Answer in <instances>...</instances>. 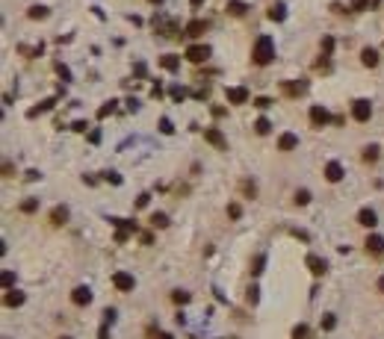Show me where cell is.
<instances>
[{
	"label": "cell",
	"mask_w": 384,
	"mask_h": 339,
	"mask_svg": "<svg viewBox=\"0 0 384 339\" xmlns=\"http://www.w3.org/2000/svg\"><path fill=\"white\" fill-rule=\"evenodd\" d=\"M254 62L257 65H269L275 59V42H272V35H260V39L254 42V50H251Z\"/></svg>",
	"instance_id": "obj_1"
},
{
	"label": "cell",
	"mask_w": 384,
	"mask_h": 339,
	"mask_svg": "<svg viewBox=\"0 0 384 339\" xmlns=\"http://www.w3.org/2000/svg\"><path fill=\"white\" fill-rule=\"evenodd\" d=\"M112 224H115V227H119V230H115V242H127L133 233H136V221H124V218H109Z\"/></svg>",
	"instance_id": "obj_2"
},
{
	"label": "cell",
	"mask_w": 384,
	"mask_h": 339,
	"mask_svg": "<svg viewBox=\"0 0 384 339\" xmlns=\"http://www.w3.org/2000/svg\"><path fill=\"white\" fill-rule=\"evenodd\" d=\"M352 118H355V121H361V124L372 118V103H369L367 97H361V100H355V103H352Z\"/></svg>",
	"instance_id": "obj_3"
},
{
	"label": "cell",
	"mask_w": 384,
	"mask_h": 339,
	"mask_svg": "<svg viewBox=\"0 0 384 339\" xmlns=\"http://www.w3.org/2000/svg\"><path fill=\"white\" fill-rule=\"evenodd\" d=\"M183 56H186L189 62H207V59H210V48H207V45H189Z\"/></svg>",
	"instance_id": "obj_4"
},
{
	"label": "cell",
	"mask_w": 384,
	"mask_h": 339,
	"mask_svg": "<svg viewBox=\"0 0 384 339\" xmlns=\"http://www.w3.org/2000/svg\"><path fill=\"white\" fill-rule=\"evenodd\" d=\"M112 286L119 289V292H133L136 280H133V274H127V272H115V274H112Z\"/></svg>",
	"instance_id": "obj_5"
},
{
	"label": "cell",
	"mask_w": 384,
	"mask_h": 339,
	"mask_svg": "<svg viewBox=\"0 0 384 339\" xmlns=\"http://www.w3.org/2000/svg\"><path fill=\"white\" fill-rule=\"evenodd\" d=\"M225 97H227V103H248V89L245 86H230V89H225Z\"/></svg>",
	"instance_id": "obj_6"
},
{
	"label": "cell",
	"mask_w": 384,
	"mask_h": 339,
	"mask_svg": "<svg viewBox=\"0 0 384 339\" xmlns=\"http://www.w3.org/2000/svg\"><path fill=\"white\" fill-rule=\"evenodd\" d=\"M204 139L216 147V150H227V139L222 136V130H216V127H207L204 130Z\"/></svg>",
	"instance_id": "obj_7"
},
{
	"label": "cell",
	"mask_w": 384,
	"mask_h": 339,
	"mask_svg": "<svg viewBox=\"0 0 384 339\" xmlns=\"http://www.w3.org/2000/svg\"><path fill=\"white\" fill-rule=\"evenodd\" d=\"M71 301H74L77 307H89V304H92V289H89V286H77V289L71 292Z\"/></svg>",
	"instance_id": "obj_8"
},
{
	"label": "cell",
	"mask_w": 384,
	"mask_h": 339,
	"mask_svg": "<svg viewBox=\"0 0 384 339\" xmlns=\"http://www.w3.org/2000/svg\"><path fill=\"white\" fill-rule=\"evenodd\" d=\"M311 124H314V127H325V124H331V115H328V109H325V106H311Z\"/></svg>",
	"instance_id": "obj_9"
},
{
	"label": "cell",
	"mask_w": 384,
	"mask_h": 339,
	"mask_svg": "<svg viewBox=\"0 0 384 339\" xmlns=\"http://www.w3.org/2000/svg\"><path fill=\"white\" fill-rule=\"evenodd\" d=\"M154 30L163 32V35H177V24H175V21H169V18H163V15L154 18Z\"/></svg>",
	"instance_id": "obj_10"
},
{
	"label": "cell",
	"mask_w": 384,
	"mask_h": 339,
	"mask_svg": "<svg viewBox=\"0 0 384 339\" xmlns=\"http://www.w3.org/2000/svg\"><path fill=\"white\" fill-rule=\"evenodd\" d=\"M304 262H307V269H311V272H314V274H316V277H319V274H325V272H328V262H325V259H322V257H316V254H311V257H307V259H304Z\"/></svg>",
	"instance_id": "obj_11"
},
{
	"label": "cell",
	"mask_w": 384,
	"mask_h": 339,
	"mask_svg": "<svg viewBox=\"0 0 384 339\" xmlns=\"http://www.w3.org/2000/svg\"><path fill=\"white\" fill-rule=\"evenodd\" d=\"M204 30H207V24L204 21H189L186 27H183V35H189V39H198V35H204Z\"/></svg>",
	"instance_id": "obj_12"
},
{
	"label": "cell",
	"mask_w": 384,
	"mask_h": 339,
	"mask_svg": "<svg viewBox=\"0 0 384 339\" xmlns=\"http://www.w3.org/2000/svg\"><path fill=\"white\" fill-rule=\"evenodd\" d=\"M298 147V136L296 133H281V139H278V150H296Z\"/></svg>",
	"instance_id": "obj_13"
},
{
	"label": "cell",
	"mask_w": 384,
	"mask_h": 339,
	"mask_svg": "<svg viewBox=\"0 0 384 339\" xmlns=\"http://www.w3.org/2000/svg\"><path fill=\"white\" fill-rule=\"evenodd\" d=\"M325 180L328 183H340L343 180V165L340 162H328L325 165Z\"/></svg>",
	"instance_id": "obj_14"
},
{
	"label": "cell",
	"mask_w": 384,
	"mask_h": 339,
	"mask_svg": "<svg viewBox=\"0 0 384 339\" xmlns=\"http://www.w3.org/2000/svg\"><path fill=\"white\" fill-rule=\"evenodd\" d=\"M358 224H364V227H375V224H378V215H375L369 207H364V210L358 212Z\"/></svg>",
	"instance_id": "obj_15"
},
{
	"label": "cell",
	"mask_w": 384,
	"mask_h": 339,
	"mask_svg": "<svg viewBox=\"0 0 384 339\" xmlns=\"http://www.w3.org/2000/svg\"><path fill=\"white\" fill-rule=\"evenodd\" d=\"M3 304H6V307H21V304H24V292L9 289V292L3 295Z\"/></svg>",
	"instance_id": "obj_16"
},
{
	"label": "cell",
	"mask_w": 384,
	"mask_h": 339,
	"mask_svg": "<svg viewBox=\"0 0 384 339\" xmlns=\"http://www.w3.org/2000/svg\"><path fill=\"white\" fill-rule=\"evenodd\" d=\"M51 221L56 224V227H59V224H65L68 221V207H53L51 210Z\"/></svg>",
	"instance_id": "obj_17"
},
{
	"label": "cell",
	"mask_w": 384,
	"mask_h": 339,
	"mask_svg": "<svg viewBox=\"0 0 384 339\" xmlns=\"http://www.w3.org/2000/svg\"><path fill=\"white\" fill-rule=\"evenodd\" d=\"M245 3H243V0H230V3H227V15H234V18H243L245 15Z\"/></svg>",
	"instance_id": "obj_18"
},
{
	"label": "cell",
	"mask_w": 384,
	"mask_h": 339,
	"mask_svg": "<svg viewBox=\"0 0 384 339\" xmlns=\"http://www.w3.org/2000/svg\"><path fill=\"white\" fill-rule=\"evenodd\" d=\"M361 62H364L367 68H375V65H378V53H375L372 48H364V53H361Z\"/></svg>",
	"instance_id": "obj_19"
},
{
	"label": "cell",
	"mask_w": 384,
	"mask_h": 339,
	"mask_svg": "<svg viewBox=\"0 0 384 339\" xmlns=\"http://www.w3.org/2000/svg\"><path fill=\"white\" fill-rule=\"evenodd\" d=\"M160 65H163L166 71H177V68H180V56H172V53H166V56H160Z\"/></svg>",
	"instance_id": "obj_20"
},
{
	"label": "cell",
	"mask_w": 384,
	"mask_h": 339,
	"mask_svg": "<svg viewBox=\"0 0 384 339\" xmlns=\"http://www.w3.org/2000/svg\"><path fill=\"white\" fill-rule=\"evenodd\" d=\"M367 251L369 254H384V239L381 236H369L367 239Z\"/></svg>",
	"instance_id": "obj_21"
},
{
	"label": "cell",
	"mask_w": 384,
	"mask_h": 339,
	"mask_svg": "<svg viewBox=\"0 0 384 339\" xmlns=\"http://www.w3.org/2000/svg\"><path fill=\"white\" fill-rule=\"evenodd\" d=\"M151 227H160V230L169 227V215H166V212H154V215H151Z\"/></svg>",
	"instance_id": "obj_22"
},
{
	"label": "cell",
	"mask_w": 384,
	"mask_h": 339,
	"mask_svg": "<svg viewBox=\"0 0 384 339\" xmlns=\"http://www.w3.org/2000/svg\"><path fill=\"white\" fill-rule=\"evenodd\" d=\"M269 18H272V21H284L287 18V6L284 3H275L272 9H269Z\"/></svg>",
	"instance_id": "obj_23"
},
{
	"label": "cell",
	"mask_w": 384,
	"mask_h": 339,
	"mask_svg": "<svg viewBox=\"0 0 384 339\" xmlns=\"http://www.w3.org/2000/svg\"><path fill=\"white\" fill-rule=\"evenodd\" d=\"M269 130H272V124H269V118H257V121H254V133H260V136H266Z\"/></svg>",
	"instance_id": "obj_24"
},
{
	"label": "cell",
	"mask_w": 384,
	"mask_h": 339,
	"mask_svg": "<svg viewBox=\"0 0 384 339\" xmlns=\"http://www.w3.org/2000/svg\"><path fill=\"white\" fill-rule=\"evenodd\" d=\"M38 210V198H27L21 201V212H35Z\"/></svg>",
	"instance_id": "obj_25"
},
{
	"label": "cell",
	"mask_w": 384,
	"mask_h": 339,
	"mask_svg": "<svg viewBox=\"0 0 384 339\" xmlns=\"http://www.w3.org/2000/svg\"><path fill=\"white\" fill-rule=\"evenodd\" d=\"M30 18H33V21L48 18V6H33V9H30Z\"/></svg>",
	"instance_id": "obj_26"
},
{
	"label": "cell",
	"mask_w": 384,
	"mask_h": 339,
	"mask_svg": "<svg viewBox=\"0 0 384 339\" xmlns=\"http://www.w3.org/2000/svg\"><path fill=\"white\" fill-rule=\"evenodd\" d=\"M375 160H378V147H375V145L364 147V162H375Z\"/></svg>",
	"instance_id": "obj_27"
},
{
	"label": "cell",
	"mask_w": 384,
	"mask_h": 339,
	"mask_svg": "<svg viewBox=\"0 0 384 339\" xmlns=\"http://www.w3.org/2000/svg\"><path fill=\"white\" fill-rule=\"evenodd\" d=\"M364 9H372V0H352V12H364Z\"/></svg>",
	"instance_id": "obj_28"
},
{
	"label": "cell",
	"mask_w": 384,
	"mask_h": 339,
	"mask_svg": "<svg viewBox=\"0 0 384 339\" xmlns=\"http://www.w3.org/2000/svg\"><path fill=\"white\" fill-rule=\"evenodd\" d=\"M334 327H337L334 313H325V316H322V330H334Z\"/></svg>",
	"instance_id": "obj_29"
},
{
	"label": "cell",
	"mask_w": 384,
	"mask_h": 339,
	"mask_svg": "<svg viewBox=\"0 0 384 339\" xmlns=\"http://www.w3.org/2000/svg\"><path fill=\"white\" fill-rule=\"evenodd\" d=\"M307 336H311V327H307V324H298L293 330V339H307Z\"/></svg>",
	"instance_id": "obj_30"
},
{
	"label": "cell",
	"mask_w": 384,
	"mask_h": 339,
	"mask_svg": "<svg viewBox=\"0 0 384 339\" xmlns=\"http://www.w3.org/2000/svg\"><path fill=\"white\" fill-rule=\"evenodd\" d=\"M109 112H115V100H109V103H104V106L98 109V118H106Z\"/></svg>",
	"instance_id": "obj_31"
},
{
	"label": "cell",
	"mask_w": 384,
	"mask_h": 339,
	"mask_svg": "<svg viewBox=\"0 0 384 339\" xmlns=\"http://www.w3.org/2000/svg\"><path fill=\"white\" fill-rule=\"evenodd\" d=\"M296 204H301V207L311 204V192H307V189H298V192H296Z\"/></svg>",
	"instance_id": "obj_32"
},
{
	"label": "cell",
	"mask_w": 384,
	"mask_h": 339,
	"mask_svg": "<svg viewBox=\"0 0 384 339\" xmlns=\"http://www.w3.org/2000/svg\"><path fill=\"white\" fill-rule=\"evenodd\" d=\"M263 266H266V257L260 254V257H254V266H251V274H260L263 272Z\"/></svg>",
	"instance_id": "obj_33"
},
{
	"label": "cell",
	"mask_w": 384,
	"mask_h": 339,
	"mask_svg": "<svg viewBox=\"0 0 384 339\" xmlns=\"http://www.w3.org/2000/svg\"><path fill=\"white\" fill-rule=\"evenodd\" d=\"M0 283H3V289L9 292V289H12V283H15V274H12V272H3V277H0Z\"/></svg>",
	"instance_id": "obj_34"
},
{
	"label": "cell",
	"mask_w": 384,
	"mask_h": 339,
	"mask_svg": "<svg viewBox=\"0 0 384 339\" xmlns=\"http://www.w3.org/2000/svg\"><path fill=\"white\" fill-rule=\"evenodd\" d=\"M189 298H192L189 292H175V295H172V301H175V304H189Z\"/></svg>",
	"instance_id": "obj_35"
},
{
	"label": "cell",
	"mask_w": 384,
	"mask_h": 339,
	"mask_svg": "<svg viewBox=\"0 0 384 339\" xmlns=\"http://www.w3.org/2000/svg\"><path fill=\"white\" fill-rule=\"evenodd\" d=\"M169 95H172L175 100H183V97H186V92H183L180 86H172V89H169Z\"/></svg>",
	"instance_id": "obj_36"
},
{
	"label": "cell",
	"mask_w": 384,
	"mask_h": 339,
	"mask_svg": "<svg viewBox=\"0 0 384 339\" xmlns=\"http://www.w3.org/2000/svg\"><path fill=\"white\" fill-rule=\"evenodd\" d=\"M227 215H230V218H240V215H243L240 204H227Z\"/></svg>",
	"instance_id": "obj_37"
},
{
	"label": "cell",
	"mask_w": 384,
	"mask_h": 339,
	"mask_svg": "<svg viewBox=\"0 0 384 339\" xmlns=\"http://www.w3.org/2000/svg\"><path fill=\"white\" fill-rule=\"evenodd\" d=\"M322 50H325V56L334 50V39H331V35H325V39H322Z\"/></svg>",
	"instance_id": "obj_38"
},
{
	"label": "cell",
	"mask_w": 384,
	"mask_h": 339,
	"mask_svg": "<svg viewBox=\"0 0 384 339\" xmlns=\"http://www.w3.org/2000/svg\"><path fill=\"white\" fill-rule=\"evenodd\" d=\"M160 130H163L166 136H169V133H175V127H172V121H169V118H160Z\"/></svg>",
	"instance_id": "obj_39"
},
{
	"label": "cell",
	"mask_w": 384,
	"mask_h": 339,
	"mask_svg": "<svg viewBox=\"0 0 384 339\" xmlns=\"http://www.w3.org/2000/svg\"><path fill=\"white\" fill-rule=\"evenodd\" d=\"M71 130H74V133H86V130H89V124H86V121H74V124H71Z\"/></svg>",
	"instance_id": "obj_40"
},
{
	"label": "cell",
	"mask_w": 384,
	"mask_h": 339,
	"mask_svg": "<svg viewBox=\"0 0 384 339\" xmlns=\"http://www.w3.org/2000/svg\"><path fill=\"white\" fill-rule=\"evenodd\" d=\"M254 106H257V109H269V106H272V100H269V97H257Z\"/></svg>",
	"instance_id": "obj_41"
},
{
	"label": "cell",
	"mask_w": 384,
	"mask_h": 339,
	"mask_svg": "<svg viewBox=\"0 0 384 339\" xmlns=\"http://www.w3.org/2000/svg\"><path fill=\"white\" fill-rule=\"evenodd\" d=\"M56 71H59V77H62V80H71V71H68L65 65H56Z\"/></svg>",
	"instance_id": "obj_42"
},
{
	"label": "cell",
	"mask_w": 384,
	"mask_h": 339,
	"mask_svg": "<svg viewBox=\"0 0 384 339\" xmlns=\"http://www.w3.org/2000/svg\"><path fill=\"white\" fill-rule=\"evenodd\" d=\"M104 180H109V183H122V177L115 174V171H106V174H104Z\"/></svg>",
	"instance_id": "obj_43"
},
{
	"label": "cell",
	"mask_w": 384,
	"mask_h": 339,
	"mask_svg": "<svg viewBox=\"0 0 384 339\" xmlns=\"http://www.w3.org/2000/svg\"><path fill=\"white\" fill-rule=\"evenodd\" d=\"M38 177H42V174H38L35 168H30V171H27V180H30V183H33V180H38Z\"/></svg>",
	"instance_id": "obj_44"
},
{
	"label": "cell",
	"mask_w": 384,
	"mask_h": 339,
	"mask_svg": "<svg viewBox=\"0 0 384 339\" xmlns=\"http://www.w3.org/2000/svg\"><path fill=\"white\" fill-rule=\"evenodd\" d=\"M98 339H109V333H106V322L101 324V330H98Z\"/></svg>",
	"instance_id": "obj_45"
},
{
	"label": "cell",
	"mask_w": 384,
	"mask_h": 339,
	"mask_svg": "<svg viewBox=\"0 0 384 339\" xmlns=\"http://www.w3.org/2000/svg\"><path fill=\"white\" fill-rule=\"evenodd\" d=\"M148 198H151V195H139V198H136V207H145V204H148Z\"/></svg>",
	"instance_id": "obj_46"
},
{
	"label": "cell",
	"mask_w": 384,
	"mask_h": 339,
	"mask_svg": "<svg viewBox=\"0 0 384 339\" xmlns=\"http://www.w3.org/2000/svg\"><path fill=\"white\" fill-rule=\"evenodd\" d=\"M378 292L384 295V277H378Z\"/></svg>",
	"instance_id": "obj_47"
},
{
	"label": "cell",
	"mask_w": 384,
	"mask_h": 339,
	"mask_svg": "<svg viewBox=\"0 0 384 339\" xmlns=\"http://www.w3.org/2000/svg\"><path fill=\"white\" fill-rule=\"evenodd\" d=\"M160 339H175V336L172 333H160Z\"/></svg>",
	"instance_id": "obj_48"
},
{
	"label": "cell",
	"mask_w": 384,
	"mask_h": 339,
	"mask_svg": "<svg viewBox=\"0 0 384 339\" xmlns=\"http://www.w3.org/2000/svg\"><path fill=\"white\" fill-rule=\"evenodd\" d=\"M378 3H381V0H372V9H375V6H378Z\"/></svg>",
	"instance_id": "obj_49"
},
{
	"label": "cell",
	"mask_w": 384,
	"mask_h": 339,
	"mask_svg": "<svg viewBox=\"0 0 384 339\" xmlns=\"http://www.w3.org/2000/svg\"><path fill=\"white\" fill-rule=\"evenodd\" d=\"M59 339H71V336H59Z\"/></svg>",
	"instance_id": "obj_50"
},
{
	"label": "cell",
	"mask_w": 384,
	"mask_h": 339,
	"mask_svg": "<svg viewBox=\"0 0 384 339\" xmlns=\"http://www.w3.org/2000/svg\"><path fill=\"white\" fill-rule=\"evenodd\" d=\"M151 3H160V0H151Z\"/></svg>",
	"instance_id": "obj_51"
}]
</instances>
